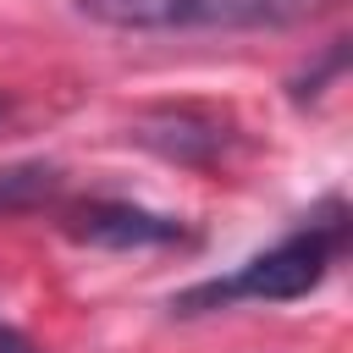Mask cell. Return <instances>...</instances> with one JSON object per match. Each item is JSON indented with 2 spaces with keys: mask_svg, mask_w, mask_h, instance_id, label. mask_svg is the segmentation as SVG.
I'll list each match as a JSON object with an SVG mask.
<instances>
[{
  "mask_svg": "<svg viewBox=\"0 0 353 353\" xmlns=\"http://www.w3.org/2000/svg\"><path fill=\"white\" fill-rule=\"evenodd\" d=\"M66 232L77 243H94V248H171V243H188V226L176 215H160V210H143V204H127V199H88L66 215Z\"/></svg>",
  "mask_w": 353,
  "mask_h": 353,
  "instance_id": "cell-3",
  "label": "cell"
},
{
  "mask_svg": "<svg viewBox=\"0 0 353 353\" xmlns=\"http://www.w3.org/2000/svg\"><path fill=\"white\" fill-rule=\"evenodd\" d=\"M336 0H77V11L116 33H259L292 28Z\"/></svg>",
  "mask_w": 353,
  "mask_h": 353,
  "instance_id": "cell-2",
  "label": "cell"
},
{
  "mask_svg": "<svg viewBox=\"0 0 353 353\" xmlns=\"http://www.w3.org/2000/svg\"><path fill=\"white\" fill-rule=\"evenodd\" d=\"M6 116H11V94H0V121H6Z\"/></svg>",
  "mask_w": 353,
  "mask_h": 353,
  "instance_id": "cell-6",
  "label": "cell"
},
{
  "mask_svg": "<svg viewBox=\"0 0 353 353\" xmlns=\"http://www.w3.org/2000/svg\"><path fill=\"white\" fill-rule=\"evenodd\" d=\"M342 248H347V204H342V193H325L281 243L243 259L232 276H210V281L182 287L171 298V309L176 314H215L232 303H292L331 276Z\"/></svg>",
  "mask_w": 353,
  "mask_h": 353,
  "instance_id": "cell-1",
  "label": "cell"
},
{
  "mask_svg": "<svg viewBox=\"0 0 353 353\" xmlns=\"http://www.w3.org/2000/svg\"><path fill=\"white\" fill-rule=\"evenodd\" d=\"M0 353H39V347H33V336H22L11 320H0Z\"/></svg>",
  "mask_w": 353,
  "mask_h": 353,
  "instance_id": "cell-5",
  "label": "cell"
},
{
  "mask_svg": "<svg viewBox=\"0 0 353 353\" xmlns=\"http://www.w3.org/2000/svg\"><path fill=\"white\" fill-rule=\"evenodd\" d=\"M61 193V165L50 160H11L0 165V210H33Z\"/></svg>",
  "mask_w": 353,
  "mask_h": 353,
  "instance_id": "cell-4",
  "label": "cell"
}]
</instances>
